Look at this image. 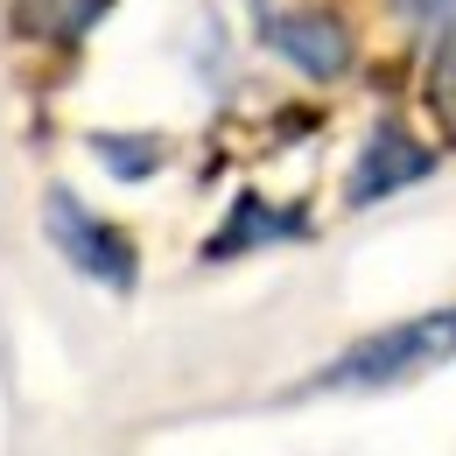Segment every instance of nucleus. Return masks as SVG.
I'll list each match as a JSON object with an SVG mask.
<instances>
[{"instance_id": "obj_5", "label": "nucleus", "mask_w": 456, "mask_h": 456, "mask_svg": "<svg viewBox=\"0 0 456 456\" xmlns=\"http://www.w3.org/2000/svg\"><path fill=\"white\" fill-rule=\"evenodd\" d=\"M309 232V218L302 211H281V204H267V197H239L225 211V225L204 239V260L218 267V260H239V253H260V246H281V239H302Z\"/></svg>"}, {"instance_id": "obj_2", "label": "nucleus", "mask_w": 456, "mask_h": 456, "mask_svg": "<svg viewBox=\"0 0 456 456\" xmlns=\"http://www.w3.org/2000/svg\"><path fill=\"white\" fill-rule=\"evenodd\" d=\"M43 239L57 246V260L77 281L106 288V295H134V281H141V246H134L113 218H99L70 183H50V190H43Z\"/></svg>"}, {"instance_id": "obj_8", "label": "nucleus", "mask_w": 456, "mask_h": 456, "mask_svg": "<svg viewBox=\"0 0 456 456\" xmlns=\"http://www.w3.org/2000/svg\"><path fill=\"white\" fill-rule=\"evenodd\" d=\"M421 106H428V119H436V134L456 148V21H443V36H436V50H428Z\"/></svg>"}, {"instance_id": "obj_1", "label": "nucleus", "mask_w": 456, "mask_h": 456, "mask_svg": "<svg viewBox=\"0 0 456 456\" xmlns=\"http://www.w3.org/2000/svg\"><path fill=\"white\" fill-rule=\"evenodd\" d=\"M450 358H456V302L400 316L387 330H365L309 379V394H394V387H414V379L443 372Z\"/></svg>"}, {"instance_id": "obj_7", "label": "nucleus", "mask_w": 456, "mask_h": 456, "mask_svg": "<svg viewBox=\"0 0 456 456\" xmlns=\"http://www.w3.org/2000/svg\"><path fill=\"white\" fill-rule=\"evenodd\" d=\"M85 148L99 155V169L113 175V183H148V175H162V162H169V141L162 134H126V126L85 134Z\"/></svg>"}, {"instance_id": "obj_9", "label": "nucleus", "mask_w": 456, "mask_h": 456, "mask_svg": "<svg viewBox=\"0 0 456 456\" xmlns=\"http://www.w3.org/2000/svg\"><path fill=\"white\" fill-rule=\"evenodd\" d=\"M400 7H407L414 21H436V28H443V21H456V0H400Z\"/></svg>"}, {"instance_id": "obj_3", "label": "nucleus", "mask_w": 456, "mask_h": 456, "mask_svg": "<svg viewBox=\"0 0 456 456\" xmlns=\"http://www.w3.org/2000/svg\"><path fill=\"white\" fill-rule=\"evenodd\" d=\"M428 175H436V148H428V141H414L400 119H379V126L365 134L358 162H351L344 204H351V211H365V204H387V197L414 190V183H428Z\"/></svg>"}, {"instance_id": "obj_4", "label": "nucleus", "mask_w": 456, "mask_h": 456, "mask_svg": "<svg viewBox=\"0 0 456 456\" xmlns=\"http://www.w3.org/2000/svg\"><path fill=\"white\" fill-rule=\"evenodd\" d=\"M260 36H267V50L281 63H295L316 85H338L344 70H351V57H358L351 50V28H344L338 14H267Z\"/></svg>"}, {"instance_id": "obj_6", "label": "nucleus", "mask_w": 456, "mask_h": 456, "mask_svg": "<svg viewBox=\"0 0 456 456\" xmlns=\"http://www.w3.org/2000/svg\"><path fill=\"white\" fill-rule=\"evenodd\" d=\"M106 14H113V0H14V28L50 50H77Z\"/></svg>"}]
</instances>
